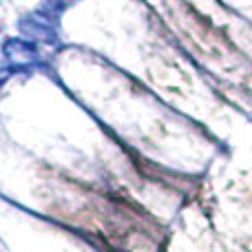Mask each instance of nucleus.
Segmentation results:
<instances>
[{
  "label": "nucleus",
  "instance_id": "nucleus-1",
  "mask_svg": "<svg viewBox=\"0 0 252 252\" xmlns=\"http://www.w3.org/2000/svg\"><path fill=\"white\" fill-rule=\"evenodd\" d=\"M20 33L25 35V40L38 44V42H47V44H56L58 42V31H56V16L40 9V11H31L25 18H20L18 25Z\"/></svg>",
  "mask_w": 252,
  "mask_h": 252
},
{
  "label": "nucleus",
  "instance_id": "nucleus-2",
  "mask_svg": "<svg viewBox=\"0 0 252 252\" xmlns=\"http://www.w3.org/2000/svg\"><path fill=\"white\" fill-rule=\"evenodd\" d=\"M35 49L38 47L25 38H11L2 44L4 56H7L11 62H16V64H29V62H33L35 58H38V51H35Z\"/></svg>",
  "mask_w": 252,
  "mask_h": 252
}]
</instances>
